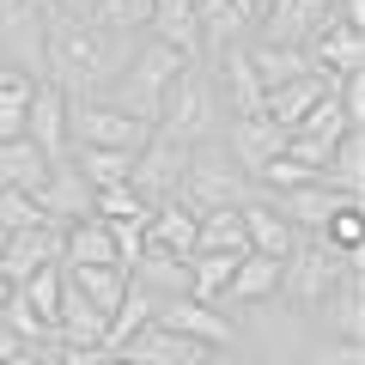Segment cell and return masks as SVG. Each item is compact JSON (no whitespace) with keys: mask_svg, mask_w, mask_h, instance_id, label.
Here are the masks:
<instances>
[{"mask_svg":"<svg viewBox=\"0 0 365 365\" xmlns=\"http://www.w3.org/2000/svg\"><path fill=\"white\" fill-rule=\"evenodd\" d=\"M158 134H177V140L201 146L225 128V104H220V86H213V67L207 61H189L165 91H158V116H153Z\"/></svg>","mask_w":365,"mask_h":365,"instance_id":"obj_1","label":"cell"},{"mask_svg":"<svg viewBox=\"0 0 365 365\" xmlns=\"http://www.w3.org/2000/svg\"><path fill=\"white\" fill-rule=\"evenodd\" d=\"M341 274H347V256L323 232H299L292 256L280 262V292H274V304H287V311H299L311 323V311L329 299V287H335Z\"/></svg>","mask_w":365,"mask_h":365,"instance_id":"obj_2","label":"cell"},{"mask_svg":"<svg viewBox=\"0 0 365 365\" xmlns=\"http://www.w3.org/2000/svg\"><path fill=\"white\" fill-rule=\"evenodd\" d=\"M177 195L189 201L195 213L244 207V201H256V177H250V170L220 146V134H213V140H201L195 153H189V170H182V189H177Z\"/></svg>","mask_w":365,"mask_h":365,"instance_id":"obj_3","label":"cell"},{"mask_svg":"<svg viewBox=\"0 0 365 365\" xmlns=\"http://www.w3.org/2000/svg\"><path fill=\"white\" fill-rule=\"evenodd\" d=\"M43 6H49V0H0V61L13 67L19 79H31V86L49 73Z\"/></svg>","mask_w":365,"mask_h":365,"instance_id":"obj_4","label":"cell"},{"mask_svg":"<svg viewBox=\"0 0 365 365\" xmlns=\"http://www.w3.org/2000/svg\"><path fill=\"white\" fill-rule=\"evenodd\" d=\"M67 140L73 146H122V153H140L153 140V122L104 104V98H67Z\"/></svg>","mask_w":365,"mask_h":365,"instance_id":"obj_5","label":"cell"},{"mask_svg":"<svg viewBox=\"0 0 365 365\" xmlns=\"http://www.w3.org/2000/svg\"><path fill=\"white\" fill-rule=\"evenodd\" d=\"M189 153H195L189 140H177V134H158V128H153V140H146L140 153H134V170H128V182H134V189H140V195L158 207V201H170V195L182 189Z\"/></svg>","mask_w":365,"mask_h":365,"instance_id":"obj_6","label":"cell"},{"mask_svg":"<svg viewBox=\"0 0 365 365\" xmlns=\"http://www.w3.org/2000/svg\"><path fill=\"white\" fill-rule=\"evenodd\" d=\"M317 335H335V341H365V256H347V274H341L329 299L311 311Z\"/></svg>","mask_w":365,"mask_h":365,"instance_id":"obj_7","label":"cell"},{"mask_svg":"<svg viewBox=\"0 0 365 365\" xmlns=\"http://www.w3.org/2000/svg\"><path fill=\"white\" fill-rule=\"evenodd\" d=\"M153 323L177 329V335L201 341V347H213V353H232V341H237L232 311H220V304H201V299H158V317H153Z\"/></svg>","mask_w":365,"mask_h":365,"instance_id":"obj_8","label":"cell"},{"mask_svg":"<svg viewBox=\"0 0 365 365\" xmlns=\"http://www.w3.org/2000/svg\"><path fill=\"white\" fill-rule=\"evenodd\" d=\"M262 201H268L292 232H323L329 213L347 207V201H359V195H347V189H335V182H323V177H311V182H299V189H274V195H262Z\"/></svg>","mask_w":365,"mask_h":365,"instance_id":"obj_9","label":"cell"},{"mask_svg":"<svg viewBox=\"0 0 365 365\" xmlns=\"http://www.w3.org/2000/svg\"><path fill=\"white\" fill-rule=\"evenodd\" d=\"M49 262H61V225H55V220L19 225V232H6V244H0V280L19 287L25 274L49 268Z\"/></svg>","mask_w":365,"mask_h":365,"instance_id":"obj_10","label":"cell"},{"mask_svg":"<svg viewBox=\"0 0 365 365\" xmlns=\"http://www.w3.org/2000/svg\"><path fill=\"white\" fill-rule=\"evenodd\" d=\"M304 55H311L317 73H347V67H365V25H347V19L323 13L317 31L304 37Z\"/></svg>","mask_w":365,"mask_h":365,"instance_id":"obj_11","label":"cell"},{"mask_svg":"<svg viewBox=\"0 0 365 365\" xmlns=\"http://www.w3.org/2000/svg\"><path fill=\"white\" fill-rule=\"evenodd\" d=\"M37 207H43V220H55V225H73V220H86V213H91V182L79 177L73 153L55 158L49 177L37 182Z\"/></svg>","mask_w":365,"mask_h":365,"instance_id":"obj_12","label":"cell"},{"mask_svg":"<svg viewBox=\"0 0 365 365\" xmlns=\"http://www.w3.org/2000/svg\"><path fill=\"white\" fill-rule=\"evenodd\" d=\"M220 146H225V153H232L237 165L250 170V177H256V170L268 165V158L280 153V146H287V128H280V122H268L262 110H256V116H225Z\"/></svg>","mask_w":365,"mask_h":365,"instance_id":"obj_13","label":"cell"},{"mask_svg":"<svg viewBox=\"0 0 365 365\" xmlns=\"http://www.w3.org/2000/svg\"><path fill=\"white\" fill-rule=\"evenodd\" d=\"M25 134H31L49 158H67V153H73V140H67V91L55 86V79H37V86H31Z\"/></svg>","mask_w":365,"mask_h":365,"instance_id":"obj_14","label":"cell"},{"mask_svg":"<svg viewBox=\"0 0 365 365\" xmlns=\"http://www.w3.org/2000/svg\"><path fill=\"white\" fill-rule=\"evenodd\" d=\"M274 292H280V262L244 250L237 268H232V280H225V292H220V311H250V304L274 299Z\"/></svg>","mask_w":365,"mask_h":365,"instance_id":"obj_15","label":"cell"},{"mask_svg":"<svg viewBox=\"0 0 365 365\" xmlns=\"http://www.w3.org/2000/svg\"><path fill=\"white\" fill-rule=\"evenodd\" d=\"M329 6H317V0H268V13L256 19V31L250 37L256 43H287V49H304V37L317 31V19H323Z\"/></svg>","mask_w":365,"mask_h":365,"instance_id":"obj_16","label":"cell"},{"mask_svg":"<svg viewBox=\"0 0 365 365\" xmlns=\"http://www.w3.org/2000/svg\"><path fill=\"white\" fill-rule=\"evenodd\" d=\"M116 353H128L134 365H201L213 347H201V341L177 335V329H165V323H146L140 335H134L128 347H116Z\"/></svg>","mask_w":365,"mask_h":365,"instance_id":"obj_17","label":"cell"},{"mask_svg":"<svg viewBox=\"0 0 365 365\" xmlns=\"http://www.w3.org/2000/svg\"><path fill=\"white\" fill-rule=\"evenodd\" d=\"M128 280L146 287L153 299H189V256H170V250L146 244L140 256L128 262Z\"/></svg>","mask_w":365,"mask_h":365,"instance_id":"obj_18","label":"cell"},{"mask_svg":"<svg viewBox=\"0 0 365 365\" xmlns=\"http://www.w3.org/2000/svg\"><path fill=\"white\" fill-rule=\"evenodd\" d=\"M146 37H158V43H170V49H182L189 61H201V13H195V0H153Z\"/></svg>","mask_w":365,"mask_h":365,"instance_id":"obj_19","label":"cell"},{"mask_svg":"<svg viewBox=\"0 0 365 365\" xmlns=\"http://www.w3.org/2000/svg\"><path fill=\"white\" fill-rule=\"evenodd\" d=\"M195 232H201V213L189 207L182 195L158 201V207L146 213V244L170 250V256H195Z\"/></svg>","mask_w":365,"mask_h":365,"instance_id":"obj_20","label":"cell"},{"mask_svg":"<svg viewBox=\"0 0 365 365\" xmlns=\"http://www.w3.org/2000/svg\"><path fill=\"white\" fill-rule=\"evenodd\" d=\"M237 220H244V237H250V250H256V256H274V262H287L292 256V244H299V232H292L287 220H280V213L268 207V201H244V207H237Z\"/></svg>","mask_w":365,"mask_h":365,"instance_id":"obj_21","label":"cell"},{"mask_svg":"<svg viewBox=\"0 0 365 365\" xmlns=\"http://www.w3.org/2000/svg\"><path fill=\"white\" fill-rule=\"evenodd\" d=\"M55 158L43 153L31 134H13V140H0V182L6 189H25V195H37V182L49 177Z\"/></svg>","mask_w":365,"mask_h":365,"instance_id":"obj_22","label":"cell"},{"mask_svg":"<svg viewBox=\"0 0 365 365\" xmlns=\"http://www.w3.org/2000/svg\"><path fill=\"white\" fill-rule=\"evenodd\" d=\"M67 280H73L79 292H86V304L91 311H116L122 304V292H128V268L122 262H91V268H67Z\"/></svg>","mask_w":365,"mask_h":365,"instance_id":"obj_23","label":"cell"},{"mask_svg":"<svg viewBox=\"0 0 365 365\" xmlns=\"http://www.w3.org/2000/svg\"><path fill=\"white\" fill-rule=\"evenodd\" d=\"M153 317H158V299H153L146 287H134V280H128L122 304L110 311V323H104V347H110V353H116V347H128V341L140 335V329L153 323Z\"/></svg>","mask_w":365,"mask_h":365,"instance_id":"obj_24","label":"cell"},{"mask_svg":"<svg viewBox=\"0 0 365 365\" xmlns=\"http://www.w3.org/2000/svg\"><path fill=\"white\" fill-rule=\"evenodd\" d=\"M244 55H250V67H256L262 91L280 86V79L311 73V55H304V49H287V43H256V37H250V43H244Z\"/></svg>","mask_w":365,"mask_h":365,"instance_id":"obj_25","label":"cell"},{"mask_svg":"<svg viewBox=\"0 0 365 365\" xmlns=\"http://www.w3.org/2000/svg\"><path fill=\"white\" fill-rule=\"evenodd\" d=\"M323 182H335L347 195H365V128H347L335 140V153H329V165H323Z\"/></svg>","mask_w":365,"mask_h":365,"instance_id":"obj_26","label":"cell"},{"mask_svg":"<svg viewBox=\"0 0 365 365\" xmlns=\"http://www.w3.org/2000/svg\"><path fill=\"white\" fill-rule=\"evenodd\" d=\"M61 280H67V268L61 262H49V268H37V274H25V280H19V299L31 304V317H37L43 329H49L55 335V311H61Z\"/></svg>","mask_w":365,"mask_h":365,"instance_id":"obj_27","label":"cell"},{"mask_svg":"<svg viewBox=\"0 0 365 365\" xmlns=\"http://www.w3.org/2000/svg\"><path fill=\"white\" fill-rule=\"evenodd\" d=\"M195 250H220V256H244V250H250V237H244V220H237V207H213V213H201Z\"/></svg>","mask_w":365,"mask_h":365,"instance_id":"obj_28","label":"cell"},{"mask_svg":"<svg viewBox=\"0 0 365 365\" xmlns=\"http://www.w3.org/2000/svg\"><path fill=\"white\" fill-rule=\"evenodd\" d=\"M91 213H98V220H146L153 201H146L134 182H104V189H91Z\"/></svg>","mask_w":365,"mask_h":365,"instance_id":"obj_29","label":"cell"},{"mask_svg":"<svg viewBox=\"0 0 365 365\" xmlns=\"http://www.w3.org/2000/svg\"><path fill=\"white\" fill-rule=\"evenodd\" d=\"M146 13L153 0H86V25L104 31H146Z\"/></svg>","mask_w":365,"mask_h":365,"instance_id":"obj_30","label":"cell"},{"mask_svg":"<svg viewBox=\"0 0 365 365\" xmlns=\"http://www.w3.org/2000/svg\"><path fill=\"white\" fill-rule=\"evenodd\" d=\"M323 237L341 250V256H365V213H359V201H347V207H335V213H329Z\"/></svg>","mask_w":365,"mask_h":365,"instance_id":"obj_31","label":"cell"},{"mask_svg":"<svg viewBox=\"0 0 365 365\" xmlns=\"http://www.w3.org/2000/svg\"><path fill=\"white\" fill-rule=\"evenodd\" d=\"M304 365H365V341H335V335H317L304 347Z\"/></svg>","mask_w":365,"mask_h":365,"instance_id":"obj_32","label":"cell"},{"mask_svg":"<svg viewBox=\"0 0 365 365\" xmlns=\"http://www.w3.org/2000/svg\"><path fill=\"white\" fill-rule=\"evenodd\" d=\"M37 220H43L37 195H25V189H6V182H0V232H19V225H37Z\"/></svg>","mask_w":365,"mask_h":365,"instance_id":"obj_33","label":"cell"},{"mask_svg":"<svg viewBox=\"0 0 365 365\" xmlns=\"http://www.w3.org/2000/svg\"><path fill=\"white\" fill-rule=\"evenodd\" d=\"M55 365H110V347H49Z\"/></svg>","mask_w":365,"mask_h":365,"instance_id":"obj_34","label":"cell"},{"mask_svg":"<svg viewBox=\"0 0 365 365\" xmlns=\"http://www.w3.org/2000/svg\"><path fill=\"white\" fill-rule=\"evenodd\" d=\"M13 353H31V341L19 335V329H6V323H0V359H13Z\"/></svg>","mask_w":365,"mask_h":365,"instance_id":"obj_35","label":"cell"},{"mask_svg":"<svg viewBox=\"0 0 365 365\" xmlns=\"http://www.w3.org/2000/svg\"><path fill=\"white\" fill-rule=\"evenodd\" d=\"M0 365H43V347H31V353H13V359H0Z\"/></svg>","mask_w":365,"mask_h":365,"instance_id":"obj_36","label":"cell"},{"mask_svg":"<svg viewBox=\"0 0 365 365\" xmlns=\"http://www.w3.org/2000/svg\"><path fill=\"white\" fill-rule=\"evenodd\" d=\"M49 6H61V13H73V19H86V0H49Z\"/></svg>","mask_w":365,"mask_h":365,"instance_id":"obj_37","label":"cell"},{"mask_svg":"<svg viewBox=\"0 0 365 365\" xmlns=\"http://www.w3.org/2000/svg\"><path fill=\"white\" fill-rule=\"evenodd\" d=\"M6 79H19V73H13V67H6V61H0V86H6Z\"/></svg>","mask_w":365,"mask_h":365,"instance_id":"obj_38","label":"cell"},{"mask_svg":"<svg viewBox=\"0 0 365 365\" xmlns=\"http://www.w3.org/2000/svg\"><path fill=\"white\" fill-rule=\"evenodd\" d=\"M201 365H225V353H207V359H201Z\"/></svg>","mask_w":365,"mask_h":365,"instance_id":"obj_39","label":"cell"},{"mask_svg":"<svg viewBox=\"0 0 365 365\" xmlns=\"http://www.w3.org/2000/svg\"><path fill=\"white\" fill-rule=\"evenodd\" d=\"M6 292H13V287H6V280H0V304H6Z\"/></svg>","mask_w":365,"mask_h":365,"instance_id":"obj_40","label":"cell"},{"mask_svg":"<svg viewBox=\"0 0 365 365\" xmlns=\"http://www.w3.org/2000/svg\"><path fill=\"white\" fill-rule=\"evenodd\" d=\"M225 365H244V359H232V353H225Z\"/></svg>","mask_w":365,"mask_h":365,"instance_id":"obj_41","label":"cell"},{"mask_svg":"<svg viewBox=\"0 0 365 365\" xmlns=\"http://www.w3.org/2000/svg\"><path fill=\"white\" fill-rule=\"evenodd\" d=\"M317 6H335V0H317Z\"/></svg>","mask_w":365,"mask_h":365,"instance_id":"obj_42","label":"cell"},{"mask_svg":"<svg viewBox=\"0 0 365 365\" xmlns=\"http://www.w3.org/2000/svg\"><path fill=\"white\" fill-rule=\"evenodd\" d=\"M0 244H6V232H0Z\"/></svg>","mask_w":365,"mask_h":365,"instance_id":"obj_43","label":"cell"}]
</instances>
